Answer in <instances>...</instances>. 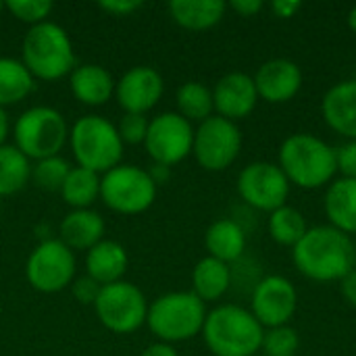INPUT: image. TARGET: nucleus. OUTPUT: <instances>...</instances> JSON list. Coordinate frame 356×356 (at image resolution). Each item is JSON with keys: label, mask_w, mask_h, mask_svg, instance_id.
Segmentation results:
<instances>
[{"label": "nucleus", "mask_w": 356, "mask_h": 356, "mask_svg": "<svg viewBox=\"0 0 356 356\" xmlns=\"http://www.w3.org/2000/svg\"><path fill=\"white\" fill-rule=\"evenodd\" d=\"M356 246L350 236L332 225L309 227L292 248L294 267L311 282H340L355 269Z\"/></svg>", "instance_id": "obj_1"}, {"label": "nucleus", "mask_w": 356, "mask_h": 356, "mask_svg": "<svg viewBox=\"0 0 356 356\" xmlns=\"http://www.w3.org/2000/svg\"><path fill=\"white\" fill-rule=\"evenodd\" d=\"M280 169L290 186L319 190L330 186L338 173L336 148L313 134H292L280 146Z\"/></svg>", "instance_id": "obj_2"}, {"label": "nucleus", "mask_w": 356, "mask_h": 356, "mask_svg": "<svg viewBox=\"0 0 356 356\" xmlns=\"http://www.w3.org/2000/svg\"><path fill=\"white\" fill-rule=\"evenodd\" d=\"M265 327L240 305H221L207 313L202 338L213 356H254L261 353Z\"/></svg>", "instance_id": "obj_3"}, {"label": "nucleus", "mask_w": 356, "mask_h": 356, "mask_svg": "<svg viewBox=\"0 0 356 356\" xmlns=\"http://www.w3.org/2000/svg\"><path fill=\"white\" fill-rule=\"evenodd\" d=\"M21 63L33 79L56 81L75 69V50L65 27L54 21L31 25L23 38Z\"/></svg>", "instance_id": "obj_4"}, {"label": "nucleus", "mask_w": 356, "mask_h": 356, "mask_svg": "<svg viewBox=\"0 0 356 356\" xmlns=\"http://www.w3.org/2000/svg\"><path fill=\"white\" fill-rule=\"evenodd\" d=\"M207 313V305L192 290L167 292L148 305L146 325L159 342L173 346L200 336Z\"/></svg>", "instance_id": "obj_5"}, {"label": "nucleus", "mask_w": 356, "mask_h": 356, "mask_svg": "<svg viewBox=\"0 0 356 356\" xmlns=\"http://www.w3.org/2000/svg\"><path fill=\"white\" fill-rule=\"evenodd\" d=\"M69 144L77 167L104 175L113 167L121 165L123 142L117 125L100 115L79 117L69 129Z\"/></svg>", "instance_id": "obj_6"}, {"label": "nucleus", "mask_w": 356, "mask_h": 356, "mask_svg": "<svg viewBox=\"0 0 356 356\" xmlns=\"http://www.w3.org/2000/svg\"><path fill=\"white\" fill-rule=\"evenodd\" d=\"M13 138L15 146L29 161H42L60 154L69 142V125L60 111L52 106H31L19 115Z\"/></svg>", "instance_id": "obj_7"}, {"label": "nucleus", "mask_w": 356, "mask_h": 356, "mask_svg": "<svg viewBox=\"0 0 356 356\" xmlns=\"http://www.w3.org/2000/svg\"><path fill=\"white\" fill-rule=\"evenodd\" d=\"M159 186L148 169L138 165H117L100 179V200L119 215H140L156 200Z\"/></svg>", "instance_id": "obj_8"}, {"label": "nucleus", "mask_w": 356, "mask_h": 356, "mask_svg": "<svg viewBox=\"0 0 356 356\" xmlns=\"http://www.w3.org/2000/svg\"><path fill=\"white\" fill-rule=\"evenodd\" d=\"M94 313L108 332L125 336L146 325L148 300L136 284L121 280L100 288Z\"/></svg>", "instance_id": "obj_9"}, {"label": "nucleus", "mask_w": 356, "mask_h": 356, "mask_svg": "<svg viewBox=\"0 0 356 356\" xmlns=\"http://www.w3.org/2000/svg\"><path fill=\"white\" fill-rule=\"evenodd\" d=\"M242 131L238 123L219 115L209 117L194 129L192 154L196 163L207 171H225L236 163L242 150Z\"/></svg>", "instance_id": "obj_10"}, {"label": "nucleus", "mask_w": 356, "mask_h": 356, "mask_svg": "<svg viewBox=\"0 0 356 356\" xmlns=\"http://www.w3.org/2000/svg\"><path fill=\"white\" fill-rule=\"evenodd\" d=\"M75 269V252L67 248L58 238H48L40 242L27 257L25 277L33 290L54 294L73 284Z\"/></svg>", "instance_id": "obj_11"}, {"label": "nucleus", "mask_w": 356, "mask_h": 356, "mask_svg": "<svg viewBox=\"0 0 356 356\" xmlns=\"http://www.w3.org/2000/svg\"><path fill=\"white\" fill-rule=\"evenodd\" d=\"M194 127L177 111L161 113L150 119L144 148L154 165L173 167L192 154Z\"/></svg>", "instance_id": "obj_12"}, {"label": "nucleus", "mask_w": 356, "mask_h": 356, "mask_svg": "<svg viewBox=\"0 0 356 356\" xmlns=\"http://www.w3.org/2000/svg\"><path fill=\"white\" fill-rule=\"evenodd\" d=\"M290 181L280 169V165L269 161H254L246 165L238 175L240 198L263 213H273L288 204Z\"/></svg>", "instance_id": "obj_13"}, {"label": "nucleus", "mask_w": 356, "mask_h": 356, "mask_svg": "<svg viewBox=\"0 0 356 356\" xmlns=\"http://www.w3.org/2000/svg\"><path fill=\"white\" fill-rule=\"evenodd\" d=\"M298 309V292L294 284L284 275H265L261 277L250 294V313L265 327L290 325Z\"/></svg>", "instance_id": "obj_14"}, {"label": "nucleus", "mask_w": 356, "mask_h": 356, "mask_svg": "<svg viewBox=\"0 0 356 356\" xmlns=\"http://www.w3.org/2000/svg\"><path fill=\"white\" fill-rule=\"evenodd\" d=\"M163 94H165V79L154 67L148 65H138L127 69L115 88L119 106L125 113H136V115H146L150 108H154L163 98Z\"/></svg>", "instance_id": "obj_15"}, {"label": "nucleus", "mask_w": 356, "mask_h": 356, "mask_svg": "<svg viewBox=\"0 0 356 356\" xmlns=\"http://www.w3.org/2000/svg\"><path fill=\"white\" fill-rule=\"evenodd\" d=\"M215 113L234 123L252 115L259 104V92L252 75L242 71L225 73L213 88Z\"/></svg>", "instance_id": "obj_16"}, {"label": "nucleus", "mask_w": 356, "mask_h": 356, "mask_svg": "<svg viewBox=\"0 0 356 356\" xmlns=\"http://www.w3.org/2000/svg\"><path fill=\"white\" fill-rule=\"evenodd\" d=\"M259 98L269 104L290 102L302 88V69L290 58H269L252 75Z\"/></svg>", "instance_id": "obj_17"}, {"label": "nucleus", "mask_w": 356, "mask_h": 356, "mask_svg": "<svg viewBox=\"0 0 356 356\" xmlns=\"http://www.w3.org/2000/svg\"><path fill=\"white\" fill-rule=\"evenodd\" d=\"M321 115L330 129L356 140V79L338 81L323 94Z\"/></svg>", "instance_id": "obj_18"}, {"label": "nucleus", "mask_w": 356, "mask_h": 356, "mask_svg": "<svg viewBox=\"0 0 356 356\" xmlns=\"http://www.w3.org/2000/svg\"><path fill=\"white\" fill-rule=\"evenodd\" d=\"M69 88L75 100L88 106H102L115 96L117 81L111 71L96 63L75 65L69 75Z\"/></svg>", "instance_id": "obj_19"}, {"label": "nucleus", "mask_w": 356, "mask_h": 356, "mask_svg": "<svg viewBox=\"0 0 356 356\" xmlns=\"http://www.w3.org/2000/svg\"><path fill=\"white\" fill-rule=\"evenodd\" d=\"M129 265V257L123 244L115 240H100L86 252V275L100 286L117 284L123 280Z\"/></svg>", "instance_id": "obj_20"}, {"label": "nucleus", "mask_w": 356, "mask_h": 356, "mask_svg": "<svg viewBox=\"0 0 356 356\" xmlns=\"http://www.w3.org/2000/svg\"><path fill=\"white\" fill-rule=\"evenodd\" d=\"M104 229L106 225L100 213L92 209H77L71 211L67 217H63L58 225V240L73 252L75 250L88 252L92 246L104 240Z\"/></svg>", "instance_id": "obj_21"}, {"label": "nucleus", "mask_w": 356, "mask_h": 356, "mask_svg": "<svg viewBox=\"0 0 356 356\" xmlns=\"http://www.w3.org/2000/svg\"><path fill=\"white\" fill-rule=\"evenodd\" d=\"M323 211L332 227L346 236L356 234V179L338 177L327 186Z\"/></svg>", "instance_id": "obj_22"}, {"label": "nucleus", "mask_w": 356, "mask_h": 356, "mask_svg": "<svg viewBox=\"0 0 356 356\" xmlns=\"http://www.w3.org/2000/svg\"><path fill=\"white\" fill-rule=\"evenodd\" d=\"M204 248L209 252L207 257L232 265L246 252V232L234 219H217L204 234Z\"/></svg>", "instance_id": "obj_23"}, {"label": "nucleus", "mask_w": 356, "mask_h": 356, "mask_svg": "<svg viewBox=\"0 0 356 356\" xmlns=\"http://www.w3.org/2000/svg\"><path fill=\"white\" fill-rule=\"evenodd\" d=\"M227 4L221 0H171V19L190 31H204L215 27L225 17Z\"/></svg>", "instance_id": "obj_24"}, {"label": "nucleus", "mask_w": 356, "mask_h": 356, "mask_svg": "<svg viewBox=\"0 0 356 356\" xmlns=\"http://www.w3.org/2000/svg\"><path fill=\"white\" fill-rule=\"evenodd\" d=\"M232 267L213 257H204L192 269V292L207 305L225 296L232 288Z\"/></svg>", "instance_id": "obj_25"}, {"label": "nucleus", "mask_w": 356, "mask_h": 356, "mask_svg": "<svg viewBox=\"0 0 356 356\" xmlns=\"http://www.w3.org/2000/svg\"><path fill=\"white\" fill-rule=\"evenodd\" d=\"M33 75L21 58L0 56V106H10L25 100L33 90Z\"/></svg>", "instance_id": "obj_26"}, {"label": "nucleus", "mask_w": 356, "mask_h": 356, "mask_svg": "<svg viewBox=\"0 0 356 356\" xmlns=\"http://www.w3.org/2000/svg\"><path fill=\"white\" fill-rule=\"evenodd\" d=\"M100 179L102 175L75 165L71 167L58 194L63 196L65 204H69L73 211L92 209V204L100 198Z\"/></svg>", "instance_id": "obj_27"}, {"label": "nucleus", "mask_w": 356, "mask_h": 356, "mask_svg": "<svg viewBox=\"0 0 356 356\" xmlns=\"http://www.w3.org/2000/svg\"><path fill=\"white\" fill-rule=\"evenodd\" d=\"M31 179V161L15 146H0V198L21 192Z\"/></svg>", "instance_id": "obj_28"}, {"label": "nucleus", "mask_w": 356, "mask_h": 356, "mask_svg": "<svg viewBox=\"0 0 356 356\" xmlns=\"http://www.w3.org/2000/svg\"><path fill=\"white\" fill-rule=\"evenodd\" d=\"M177 113L190 123H202L215 113L213 90L200 81H186L177 88L175 94Z\"/></svg>", "instance_id": "obj_29"}, {"label": "nucleus", "mask_w": 356, "mask_h": 356, "mask_svg": "<svg viewBox=\"0 0 356 356\" xmlns=\"http://www.w3.org/2000/svg\"><path fill=\"white\" fill-rule=\"evenodd\" d=\"M267 232H269V236H271V240L275 244L294 248L305 238V234L309 232V225H307L305 215L298 209L286 204V207L269 213Z\"/></svg>", "instance_id": "obj_30"}, {"label": "nucleus", "mask_w": 356, "mask_h": 356, "mask_svg": "<svg viewBox=\"0 0 356 356\" xmlns=\"http://www.w3.org/2000/svg\"><path fill=\"white\" fill-rule=\"evenodd\" d=\"M69 171H71V165L60 154L48 156L31 165V179L44 192H60Z\"/></svg>", "instance_id": "obj_31"}, {"label": "nucleus", "mask_w": 356, "mask_h": 356, "mask_svg": "<svg viewBox=\"0 0 356 356\" xmlns=\"http://www.w3.org/2000/svg\"><path fill=\"white\" fill-rule=\"evenodd\" d=\"M300 348V336L292 325L265 330L261 353L265 356H296Z\"/></svg>", "instance_id": "obj_32"}, {"label": "nucleus", "mask_w": 356, "mask_h": 356, "mask_svg": "<svg viewBox=\"0 0 356 356\" xmlns=\"http://www.w3.org/2000/svg\"><path fill=\"white\" fill-rule=\"evenodd\" d=\"M4 8L13 17H17L19 21L27 23L31 27V25L48 21L54 4L50 0H8V2H4Z\"/></svg>", "instance_id": "obj_33"}, {"label": "nucleus", "mask_w": 356, "mask_h": 356, "mask_svg": "<svg viewBox=\"0 0 356 356\" xmlns=\"http://www.w3.org/2000/svg\"><path fill=\"white\" fill-rule=\"evenodd\" d=\"M148 123L150 119L146 115H136V113H123V117L119 119L117 131L123 144H144L146 134H148Z\"/></svg>", "instance_id": "obj_34"}, {"label": "nucleus", "mask_w": 356, "mask_h": 356, "mask_svg": "<svg viewBox=\"0 0 356 356\" xmlns=\"http://www.w3.org/2000/svg\"><path fill=\"white\" fill-rule=\"evenodd\" d=\"M100 288L102 286L98 282H94L90 275L75 277L73 284H71V292H73L75 300L79 305H90V307H94V302H96V298L100 294Z\"/></svg>", "instance_id": "obj_35"}, {"label": "nucleus", "mask_w": 356, "mask_h": 356, "mask_svg": "<svg viewBox=\"0 0 356 356\" xmlns=\"http://www.w3.org/2000/svg\"><path fill=\"white\" fill-rule=\"evenodd\" d=\"M336 163L342 177L356 179V140H348L346 144L336 148Z\"/></svg>", "instance_id": "obj_36"}, {"label": "nucleus", "mask_w": 356, "mask_h": 356, "mask_svg": "<svg viewBox=\"0 0 356 356\" xmlns=\"http://www.w3.org/2000/svg\"><path fill=\"white\" fill-rule=\"evenodd\" d=\"M98 8L106 10L113 17H127L142 8V0H100Z\"/></svg>", "instance_id": "obj_37"}, {"label": "nucleus", "mask_w": 356, "mask_h": 356, "mask_svg": "<svg viewBox=\"0 0 356 356\" xmlns=\"http://www.w3.org/2000/svg\"><path fill=\"white\" fill-rule=\"evenodd\" d=\"M269 8L277 19H292L302 8V4L298 0H273Z\"/></svg>", "instance_id": "obj_38"}, {"label": "nucleus", "mask_w": 356, "mask_h": 356, "mask_svg": "<svg viewBox=\"0 0 356 356\" xmlns=\"http://www.w3.org/2000/svg\"><path fill=\"white\" fill-rule=\"evenodd\" d=\"M227 6L242 17H254L257 13H261L265 8V2L263 0H234Z\"/></svg>", "instance_id": "obj_39"}, {"label": "nucleus", "mask_w": 356, "mask_h": 356, "mask_svg": "<svg viewBox=\"0 0 356 356\" xmlns=\"http://www.w3.org/2000/svg\"><path fill=\"white\" fill-rule=\"evenodd\" d=\"M340 292H342L344 300L356 309V269H353L348 275H344L340 280Z\"/></svg>", "instance_id": "obj_40"}, {"label": "nucleus", "mask_w": 356, "mask_h": 356, "mask_svg": "<svg viewBox=\"0 0 356 356\" xmlns=\"http://www.w3.org/2000/svg\"><path fill=\"white\" fill-rule=\"evenodd\" d=\"M140 356H179V353H177L175 346H171V344L156 342V344H150L148 348H144Z\"/></svg>", "instance_id": "obj_41"}, {"label": "nucleus", "mask_w": 356, "mask_h": 356, "mask_svg": "<svg viewBox=\"0 0 356 356\" xmlns=\"http://www.w3.org/2000/svg\"><path fill=\"white\" fill-rule=\"evenodd\" d=\"M148 173H150L152 181H154L156 186H161V184H165V181L169 179L171 169H169V167H165V165H154V163H152V167L148 169Z\"/></svg>", "instance_id": "obj_42"}, {"label": "nucleus", "mask_w": 356, "mask_h": 356, "mask_svg": "<svg viewBox=\"0 0 356 356\" xmlns=\"http://www.w3.org/2000/svg\"><path fill=\"white\" fill-rule=\"evenodd\" d=\"M6 136H8V117H6V111L0 106V146L4 144Z\"/></svg>", "instance_id": "obj_43"}, {"label": "nucleus", "mask_w": 356, "mask_h": 356, "mask_svg": "<svg viewBox=\"0 0 356 356\" xmlns=\"http://www.w3.org/2000/svg\"><path fill=\"white\" fill-rule=\"evenodd\" d=\"M348 27H350V31L356 35V6H353L348 10Z\"/></svg>", "instance_id": "obj_44"}, {"label": "nucleus", "mask_w": 356, "mask_h": 356, "mask_svg": "<svg viewBox=\"0 0 356 356\" xmlns=\"http://www.w3.org/2000/svg\"><path fill=\"white\" fill-rule=\"evenodd\" d=\"M2 10H4V2H0V15H2Z\"/></svg>", "instance_id": "obj_45"}, {"label": "nucleus", "mask_w": 356, "mask_h": 356, "mask_svg": "<svg viewBox=\"0 0 356 356\" xmlns=\"http://www.w3.org/2000/svg\"><path fill=\"white\" fill-rule=\"evenodd\" d=\"M254 356H265V355H263V353H259V355H254Z\"/></svg>", "instance_id": "obj_46"}, {"label": "nucleus", "mask_w": 356, "mask_h": 356, "mask_svg": "<svg viewBox=\"0 0 356 356\" xmlns=\"http://www.w3.org/2000/svg\"><path fill=\"white\" fill-rule=\"evenodd\" d=\"M355 269H356V252H355Z\"/></svg>", "instance_id": "obj_47"}]
</instances>
